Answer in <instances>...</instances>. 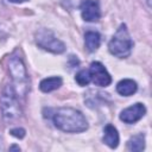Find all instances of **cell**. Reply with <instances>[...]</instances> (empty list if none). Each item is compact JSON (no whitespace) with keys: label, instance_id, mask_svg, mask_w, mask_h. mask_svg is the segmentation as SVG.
I'll list each match as a JSON object with an SVG mask.
<instances>
[{"label":"cell","instance_id":"cell-6","mask_svg":"<svg viewBox=\"0 0 152 152\" xmlns=\"http://www.w3.org/2000/svg\"><path fill=\"white\" fill-rule=\"evenodd\" d=\"M89 74L91 81L100 87H107L112 82V77L106 70V68L100 62H93L89 68Z\"/></svg>","mask_w":152,"mask_h":152},{"label":"cell","instance_id":"cell-13","mask_svg":"<svg viewBox=\"0 0 152 152\" xmlns=\"http://www.w3.org/2000/svg\"><path fill=\"white\" fill-rule=\"evenodd\" d=\"M127 146H128V150L134 151V152L142 151L144 147H145V137H144V134L140 133V134L131 137V139L127 142Z\"/></svg>","mask_w":152,"mask_h":152},{"label":"cell","instance_id":"cell-12","mask_svg":"<svg viewBox=\"0 0 152 152\" xmlns=\"http://www.w3.org/2000/svg\"><path fill=\"white\" fill-rule=\"evenodd\" d=\"M61 86H62V78L58 77V76L44 78V80L39 83V88H40V90L44 91V93H49V91H52V90H55V89H58Z\"/></svg>","mask_w":152,"mask_h":152},{"label":"cell","instance_id":"cell-9","mask_svg":"<svg viewBox=\"0 0 152 152\" xmlns=\"http://www.w3.org/2000/svg\"><path fill=\"white\" fill-rule=\"evenodd\" d=\"M103 141L110 147L115 148L119 145V133L112 125H107L103 129Z\"/></svg>","mask_w":152,"mask_h":152},{"label":"cell","instance_id":"cell-17","mask_svg":"<svg viewBox=\"0 0 152 152\" xmlns=\"http://www.w3.org/2000/svg\"><path fill=\"white\" fill-rule=\"evenodd\" d=\"M10 150H18V151H19L20 148H19L18 146H11V147H10Z\"/></svg>","mask_w":152,"mask_h":152},{"label":"cell","instance_id":"cell-8","mask_svg":"<svg viewBox=\"0 0 152 152\" xmlns=\"http://www.w3.org/2000/svg\"><path fill=\"white\" fill-rule=\"evenodd\" d=\"M146 113V108L142 103H135L126 109H124L120 114V120L126 124H134L140 120Z\"/></svg>","mask_w":152,"mask_h":152},{"label":"cell","instance_id":"cell-10","mask_svg":"<svg viewBox=\"0 0 152 152\" xmlns=\"http://www.w3.org/2000/svg\"><path fill=\"white\" fill-rule=\"evenodd\" d=\"M100 43H101V36L99 32L96 31H88L86 32L84 34V44H86V48L88 51L93 52L95 50L99 49L100 46Z\"/></svg>","mask_w":152,"mask_h":152},{"label":"cell","instance_id":"cell-14","mask_svg":"<svg viewBox=\"0 0 152 152\" xmlns=\"http://www.w3.org/2000/svg\"><path fill=\"white\" fill-rule=\"evenodd\" d=\"M75 81L80 84V86H87L90 81H91V78H90V74H89V70H81V71H78L77 74H76V76H75Z\"/></svg>","mask_w":152,"mask_h":152},{"label":"cell","instance_id":"cell-16","mask_svg":"<svg viewBox=\"0 0 152 152\" xmlns=\"http://www.w3.org/2000/svg\"><path fill=\"white\" fill-rule=\"evenodd\" d=\"M11 2H14V4H20V2H24L26 0H10Z\"/></svg>","mask_w":152,"mask_h":152},{"label":"cell","instance_id":"cell-2","mask_svg":"<svg viewBox=\"0 0 152 152\" xmlns=\"http://www.w3.org/2000/svg\"><path fill=\"white\" fill-rule=\"evenodd\" d=\"M8 72L13 82L12 87L17 95L25 96L28 88V75L21 57L18 56L17 52H14L8 59Z\"/></svg>","mask_w":152,"mask_h":152},{"label":"cell","instance_id":"cell-15","mask_svg":"<svg viewBox=\"0 0 152 152\" xmlns=\"http://www.w3.org/2000/svg\"><path fill=\"white\" fill-rule=\"evenodd\" d=\"M11 134L15 138H24L25 137V129L24 128H13L11 129Z\"/></svg>","mask_w":152,"mask_h":152},{"label":"cell","instance_id":"cell-3","mask_svg":"<svg viewBox=\"0 0 152 152\" xmlns=\"http://www.w3.org/2000/svg\"><path fill=\"white\" fill-rule=\"evenodd\" d=\"M133 48V42L129 37V33L126 28L125 24H121L119 28L116 30L115 34L110 39L108 44V49L112 55L119 57V58H125L129 56L131 51Z\"/></svg>","mask_w":152,"mask_h":152},{"label":"cell","instance_id":"cell-1","mask_svg":"<svg viewBox=\"0 0 152 152\" xmlns=\"http://www.w3.org/2000/svg\"><path fill=\"white\" fill-rule=\"evenodd\" d=\"M52 120L58 129L68 133H78L88 128V122L84 115L80 110L70 107L58 108L55 112Z\"/></svg>","mask_w":152,"mask_h":152},{"label":"cell","instance_id":"cell-11","mask_svg":"<svg viewBox=\"0 0 152 152\" xmlns=\"http://www.w3.org/2000/svg\"><path fill=\"white\" fill-rule=\"evenodd\" d=\"M137 83L133 81V80H129V78H126V80H121L118 86H116V91L120 94V95H124V96H129V95H133L135 91H137Z\"/></svg>","mask_w":152,"mask_h":152},{"label":"cell","instance_id":"cell-4","mask_svg":"<svg viewBox=\"0 0 152 152\" xmlns=\"http://www.w3.org/2000/svg\"><path fill=\"white\" fill-rule=\"evenodd\" d=\"M17 96L18 95L11 84H7L4 88L0 97V103H1L2 116L8 122L19 119L21 115V109H20Z\"/></svg>","mask_w":152,"mask_h":152},{"label":"cell","instance_id":"cell-7","mask_svg":"<svg viewBox=\"0 0 152 152\" xmlns=\"http://www.w3.org/2000/svg\"><path fill=\"white\" fill-rule=\"evenodd\" d=\"M81 14L83 20L94 23L100 19L101 12H100V6L96 0H83L81 2Z\"/></svg>","mask_w":152,"mask_h":152},{"label":"cell","instance_id":"cell-5","mask_svg":"<svg viewBox=\"0 0 152 152\" xmlns=\"http://www.w3.org/2000/svg\"><path fill=\"white\" fill-rule=\"evenodd\" d=\"M36 43L44 50L52 53H62L65 51V45L50 30L43 28L36 33Z\"/></svg>","mask_w":152,"mask_h":152}]
</instances>
